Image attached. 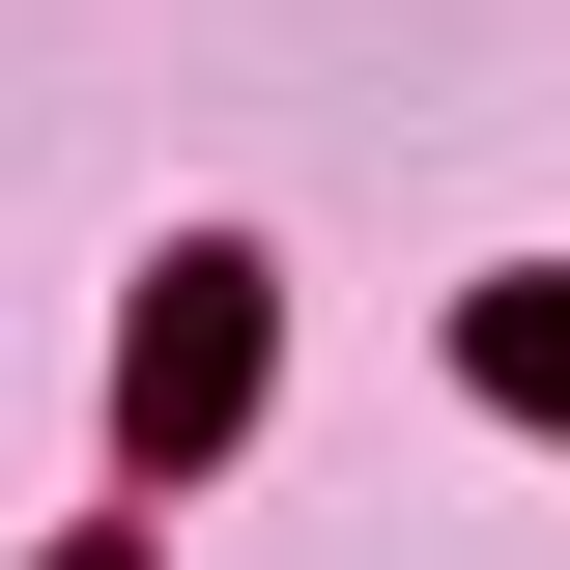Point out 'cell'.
<instances>
[{"instance_id": "cell-2", "label": "cell", "mask_w": 570, "mask_h": 570, "mask_svg": "<svg viewBox=\"0 0 570 570\" xmlns=\"http://www.w3.org/2000/svg\"><path fill=\"white\" fill-rule=\"evenodd\" d=\"M485 400H513V428H570V285H485Z\"/></svg>"}, {"instance_id": "cell-3", "label": "cell", "mask_w": 570, "mask_h": 570, "mask_svg": "<svg viewBox=\"0 0 570 570\" xmlns=\"http://www.w3.org/2000/svg\"><path fill=\"white\" fill-rule=\"evenodd\" d=\"M86 570H142V542H86Z\"/></svg>"}, {"instance_id": "cell-1", "label": "cell", "mask_w": 570, "mask_h": 570, "mask_svg": "<svg viewBox=\"0 0 570 570\" xmlns=\"http://www.w3.org/2000/svg\"><path fill=\"white\" fill-rule=\"evenodd\" d=\"M228 400H257V257H171L142 343H115V428L142 456H228Z\"/></svg>"}]
</instances>
